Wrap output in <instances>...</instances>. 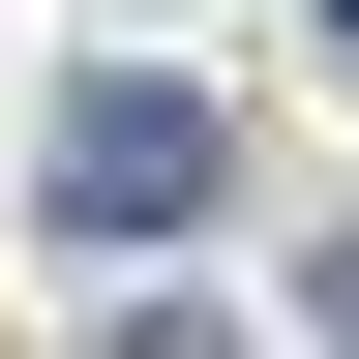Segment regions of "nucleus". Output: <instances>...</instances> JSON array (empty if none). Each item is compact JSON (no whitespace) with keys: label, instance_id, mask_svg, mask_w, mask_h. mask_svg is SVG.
Wrapping results in <instances>:
<instances>
[{"label":"nucleus","instance_id":"obj_1","mask_svg":"<svg viewBox=\"0 0 359 359\" xmlns=\"http://www.w3.org/2000/svg\"><path fill=\"white\" fill-rule=\"evenodd\" d=\"M210 180H240V120H210V60H90L60 120H30V210H60L90 269H150V240H210Z\"/></svg>","mask_w":359,"mask_h":359},{"label":"nucleus","instance_id":"obj_4","mask_svg":"<svg viewBox=\"0 0 359 359\" xmlns=\"http://www.w3.org/2000/svg\"><path fill=\"white\" fill-rule=\"evenodd\" d=\"M330 60H359V0H330Z\"/></svg>","mask_w":359,"mask_h":359},{"label":"nucleus","instance_id":"obj_3","mask_svg":"<svg viewBox=\"0 0 359 359\" xmlns=\"http://www.w3.org/2000/svg\"><path fill=\"white\" fill-rule=\"evenodd\" d=\"M299 330H330V359H359V240H299Z\"/></svg>","mask_w":359,"mask_h":359},{"label":"nucleus","instance_id":"obj_2","mask_svg":"<svg viewBox=\"0 0 359 359\" xmlns=\"http://www.w3.org/2000/svg\"><path fill=\"white\" fill-rule=\"evenodd\" d=\"M120 359H240V330H210V299H120Z\"/></svg>","mask_w":359,"mask_h":359}]
</instances>
